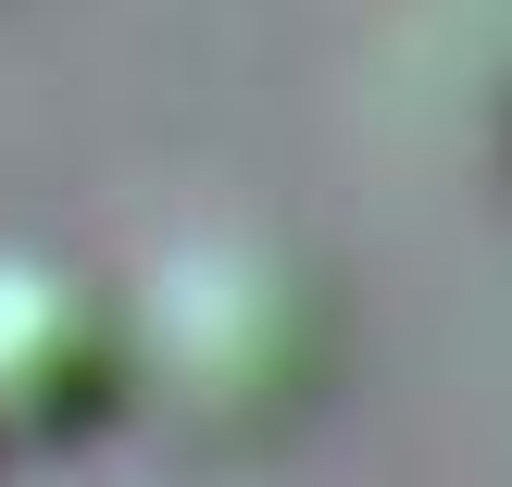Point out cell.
Returning a JSON list of instances; mask_svg holds the SVG:
<instances>
[{
    "mask_svg": "<svg viewBox=\"0 0 512 487\" xmlns=\"http://www.w3.org/2000/svg\"><path fill=\"white\" fill-rule=\"evenodd\" d=\"M138 400V313L50 250H0V450H75Z\"/></svg>",
    "mask_w": 512,
    "mask_h": 487,
    "instance_id": "cell-1",
    "label": "cell"
}]
</instances>
